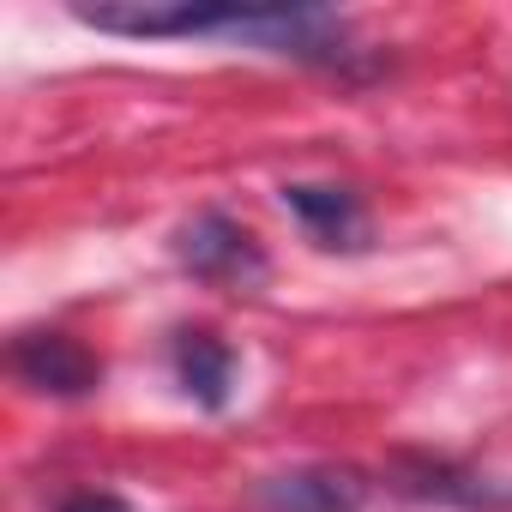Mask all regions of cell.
Wrapping results in <instances>:
<instances>
[{
	"mask_svg": "<svg viewBox=\"0 0 512 512\" xmlns=\"http://www.w3.org/2000/svg\"><path fill=\"white\" fill-rule=\"evenodd\" d=\"M278 199L320 253H344V260L374 253V217H368V199L356 187H344V181H284Z\"/></svg>",
	"mask_w": 512,
	"mask_h": 512,
	"instance_id": "obj_6",
	"label": "cell"
},
{
	"mask_svg": "<svg viewBox=\"0 0 512 512\" xmlns=\"http://www.w3.org/2000/svg\"><path fill=\"white\" fill-rule=\"evenodd\" d=\"M55 512H133V500H121V494H109V488H79V494H67Z\"/></svg>",
	"mask_w": 512,
	"mask_h": 512,
	"instance_id": "obj_8",
	"label": "cell"
},
{
	"mask_svg": "<svg viewBox=\"0 0 512 512\" xmlns=\"http://www.w3.org/2000/svg\"><path fill=\"white\" fill-rule=\"evenodd\" d=\"M169 253H175V266L193 284L223 290V296H260L272 284V253L260 247V235H253L241 217H229L223 205H205L187 223H175Z\"/></svg>",
	"mask_w": 512,
	"mask_h": 512,
	"instance_id": "obj_2",
	"label": "cell"
},
{
	"mask_svg": "<svg viewBox=\"0 0 512 512\" xmlns=\"http://www.w3.org/2000/svg\"><path fill=\"white\" fill-rule=\"evenodd\" d=\"M67 13L103 37H133V43L223 37L253 55L332 73L344 85H374L386 73V55L368 49L344 13L308 7V0H73Z\"/></svg>",
	"mask_w": 512,
	"mask_h": 512,
	"instance_id": "obj_1",
	"label": "cell"
},
{
	"mask_svg": "<svg viewBox=\"0 0 512 512\" xmlns=\"http://www.w3.org/2000/svg\"><path fill=\"white\" fill-rule=\"evenodd\" d=\"M7 368H13L19 386H31L43 398H61V404H79V398L103 392V374H109L103 356L67 326H25V332H13Z\"/></svg>",
	"mask_w": 512,
	"mask_h": 512,
	"instance_id": "obj_4",
	"label": "cell"
},
{
	"mask_svg": "<svg viewBox=\"0 0 512 512\" xmlns=\"http://www.w3.org/2000/svg\"><path fill=\"white\" fill-rule=\"evenodd\" d=\"M374 488L380 482L362 464L308 458V464H284L253 482V506L260 512H368Z\"/></svg>",
	"mask_w": 512,
	"mask_h": 512,
	"instance_id": "obj_5",
	"label": "cell"
},
{
	"mask_svg": "<svg viewBox=\"0 0 512 512\" xmlns=\"http://www.w3.org/2000/svg\"><path fill=\"white\" fill-rule=\"evenodd\" d=\"M386 488L416 500V506H446V512H512V482L488 476L482 464L446 458V452H392L386 458Z\"/></svg>",
	"mask_w": 512,
	"mask_h": 512,
	"instance_id": "obj_3",
	"label": "cell"
},
{
	"mask_svg": "<svg viewBox=\"0 0 512 512\" xmlns=\"http://www.w3.org/2000/svg\"><path fill=\"white\" fill-rule=\"evenodd\" d=\"M169 368H175V386L193 410L205 416H223L229 398H235V344L211 326H175L169 332Z\"/></svg>",
	"mask_w": 512,
	"mask_h": 512,
	"instance_id": "obj_7",
	"label": "cell"
}]
</instances>
